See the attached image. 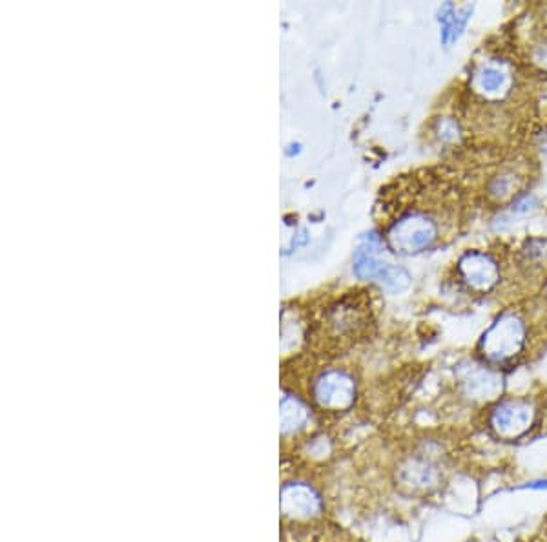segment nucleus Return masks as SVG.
I'll list each match as a JSON object with an SVG mask.
<instances>
[{"label":"nucleus","mask_w":547,"mask_h":542,"mask_svg":"<svg viewBox=\"0 0 547 542\" xmlns=\"http://www.w3.org/2000/svg\"><path fill=\"white\" fill-rule=\"evenodd\" d=\"M471 8H456L455 4H444L440 10V24H442V41L445 44L453 42L464 32L465 24L469 21Z\"/></svg>","instance_id":"8"},{"label":"nucleus","mask_w":547,"mask_h":542,"mask_svg":"<svg viewBox=\"0 0 547 542\" xmlns=\"http://www.w3.org/2000/svg\"><path fill=\"white\" fill-rule=\"evenodd\" d=\"M449 477V455L444 446L418 449L413 455L403 460L398 470V480L403 490L411 495L431 497L444 490Z\"/></svg>","instance_id":"2"},{"label":"nucleus","mask_w":547,"mask_h":542,"mask_svg":"<svg viewBox=\"0 0 547 542\" xmlns=\"http://www.w3.org/2000/svg\"><path fill=\"white\" fill-rule=\"evenodd\" d=\"M542 424L538 402L529 397H509L496 400L487 409V435L502 444H518L533 437Z\"/></svg>","instance_id":"1"},{"label":"nucleus","mask_w":547,"mask_h":542,"mask_svg":"<svg viewBox=\"0 0 547 542\" xmlns=\"http://www.w3.org/2000/svg\"><path fill=\"white\" fill-rule=\"evenodd\" d=\"M458 272L473 291H489L500 278V269L496 261L484 252H467L458 261Z\"/></svg>","instance_id":"7"},{"label":"nucleus","mask_w":547,"mask_h":542,"mask_svg":"<svg viewBox=\"0 0 547 542\" xmlns=\"http://www.w3.org/2000/svg\"><path fill=\"white\" fill-rule=\"evenodd\" d=\"M526 336V324L522 318L517 314H504L482 336L480 355L489 364H509L524 353Z\"/></svg>","instance_id":"3"},{"label":"nucleus","mask_w":547,"mask_h":542,"mask_svg":"<svg viewBox=\"0 0 547 542\" xmlns=\"http://www.w3.org/2000/svg\"><path fill=\"white\" fill-rule=\"evenodd\" d=\"M314 397L325 409L343 411L354 404V397H356L354 378L345 371L323 373L314 387Z\"/></svg>","instance_id":"6"},{"label":"nucleus","mask_w":547,"mask_h":542,"mask_svg":"<svg viewBox=\"0 0 547 542\" xmlns=\"http://www.w3.org/2000/svg\"><path fill=\"white\" fill-rule=\"evenodd\" d=\"M458 384L462 389V395L478 404H495L496 400L502 398V391H504L502 375L484 365L464 369L458 376Z\"/></svg>","instance_id":"5"},{"label":"nucleus","mask_w":547,"mask_h":542,"mask_svg":"<svg viewBox=\"0 0 547 542\" xmlns=\"http://www.w3.org/2000/svg\"><path fill=\"white\" fill-rule=\"evenodd\" d=\"M476 88L486 95H500L509 88V75L496 66H484L476 73Z\"/></svg>","instance_id":"9"},{"label":"nucleus","mask_w":547,"mask_h":542,"mask_svg":"<svg viewBox=\"0 0 547 542\" xmlns=\"http://www.w3.org/2000/svg\"><path fill=\"white\" fill-rule=\"evenodd\" d=\"M438 240V225L425 214H409L400 219L389 232V243L394 251L402 254L425 251Z\"/></svg>","instance_id":"4"}]
</instances>
